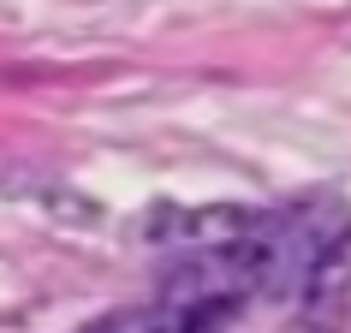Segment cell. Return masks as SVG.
<instances>
[{
    "instance_id": "6da1fadb",
    "label": "cell",
    "mask_w": 351,
    "mask_h": 333,
    "mask_svg": "<svg viewBox=\"0 0 351 333\" xmlns=\"http://www.w3.org/2000/svg\"><path fill=\"white\" fill-rule=\"evenodd\" d=\"M292 297L310 333H339L351 321V250H328V256L304 262Z\"/></svg>"
},
{
    "instance_id": "7a4b0ae2",
    "label": "cell",
    "mask_w": 351,
    "mask_h": 333,
    "mask_svg": "<svg viewBox=\"0 0 351 333\" xmlns=\"http://www.w3.org/2000/svg\"><path fill=\"white\" fill-rule=\"evenodd\" d=\"M179 310H167V304H137V310H113L101 321H90L84 333H173Z\"/></svg>"
},
{
    "instance_id": "3957f363",
    "label": "cell",
    "mask_w": 351,
    "mask_h": 333,
    "mask_svg": "<svg viewBox=\"0 0 351 333\" xmlns=\"http://www.w3.org/2000/svg\"><path fill=\"white\" fill-rule=\"evenodd\" d=\"M19 197H30V203H48L60 221H72V226H95V221H101V208H95L90 197H77L72 185H54V179H36V185L19 190Z\"/></svg>"
}]
</instances>
